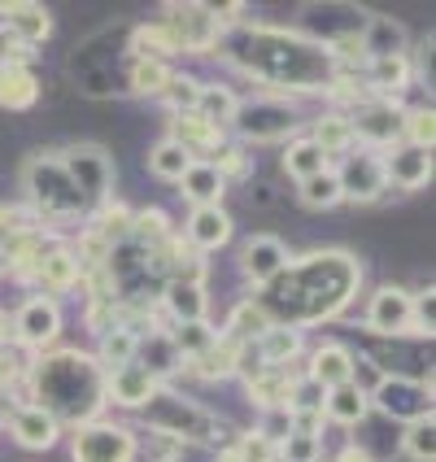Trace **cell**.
Returning <instances> with one entry per match:
<instances>
[{
  "instance_id": "obj_1",
  "label": "cell",
  "mask_w": 436,
  "mask_h": 462,
  "mask_svg": "<svg viewBox=\"0 0 436 462\" xmlns=\"http://www.w3.org/2000/svg\"><path fill=\"white\" fill-rule=\"evenodd\" d=\"M362 283V266L345 249H323V254H310L288 262L275 280L262 288L257 306L271 323L280 328H314V323H328L340 310L349 306V297L358 292Z\"/></svg>"
},
{
  "instance_id": "obj_2",
  "label": "cell",
  "mask_w": 436,
  "mask_h": 462,
  "mask_svg": "<svg viewBox=\"0 0 436 462\" xmlns=\"http://www.w3.org/2000/svg\"><path fill=\"white\" fill-rule=\"evenodd\" d=\"M218 52L262 83L292 88V92L332 88L336 79L332 52L306 40L301 31H283V26H227L218 40Z\"/></svg>"
},
{
  "instance_id": "obj_3",
  "label": "cell",
  "mask_w": 436,
  "mask_h": 462,
  "mask_svg": "<svg viewBox=\"0 0 436 462\" xmlns=\"http://www.w3.org/2000/svg\"><path fill=\"white\" fill-rule=\"evenodd\" d=\"M31 393L40 411H49L61 428H83L92 414L105 406V371L97 358L79 354V349H57L44 354L31 371Z\"/></svg>"
},
{
  "instance_id": "obj_4",
  "label": "cell",
  "mask_w": 436,
  "mask_h": 462,
  "mask_svg": "<svg viewBox=\"0 0 436 462\" xmlns=\"http://www.w3.org/2000/svg\"><path fill=\"white\" fill-rule=\"evenodd\" d=\"M23 188H26V197H31V206H35V214H44V218H66V223H75V218H88V214H92V201L75 188V180L66 175V166H61L57 153L26 157L23 162Z\"/></svg>"
},
{
  "instance_id": "obj_5",
  "label": "cell",
  "mask_w": 436,
  "mask_h": 462,
  "mask_svg": "<svg viewBox=\"0 0 436 462\" xmlns=\"http://www.w3.org/2000/svg\"><path fill=\"white\" fill-rule=\"evenodd\" d=\"M144 419L153 432H166L183 445H209V440H218V428H223L206 406H197L192 397H183L175 388H153V397L144 402Z\"/></svg>"
},
{
  "instance_id": "obj_6",
  "label": "cell",
  "mask_w": 436,
  "mask_h": 462,
  "mask_svg": "<svg viewBox=\"0 0 436 462\" xmlns=\"http://www.w3.org/2000/svg\"><path fill=\"white\" fill-rule=\"evenodd\" d=\"M105 275H109V292L118 297H153L171 283V271H166V245L162 249H144L135 240H123L114 245L109 257H105Z\"/></svg>"
},
{
  "instance_id": "obj_7",
  "label": "cell",
  "mask_w": 436,
  "mask_h": 462,
  "mask_svg": "<svg viewBox=\"0 0 436 462\" xmlns=\"http://www.w3.org/2000/svg\"><path fill=\"white\" fill-rule=\"evenodd\" d=\"M301 127L297 109L280 97H249V101H236V114H231V131L249 144H275V140H288L292 131Z\"/></svg>"
},
{
  "instance_id": "obj_8",
  "label": "cell",
  "mask_w": 436,
  "mask_h": 462,
  "mask_svg": "<svg viewBox=\"0 0 436 462\" xmlns=\"http://www.w3.org/2000/svg\"><path fill=\"white\" fill-rule=\"evenodd\" d=\"M366 402L385 414L388 423H414L432 414V380H411V375H380L366 388Z\"/></svg>"
},
{
  "instance_id": "obj_9",
  "label": "cell",
  "mask_w": 436,
  "mask_h": 462,
  "mask_svg": "<svg viewBox=\"0 0 436 462\" xmlns=\"http://www.w3.org/2000/svg\"><path fill=\"white\" fill-rule=\"evenodd\" d=\"M162 26L171 31L180 52H214L223 40V23L209 5H166Z\"/></svg>"
},
{
  "instance_id": "obj_10",
  "label": "cell",
  "mask_w": 436,
  "mask_h": 462,
  "mask_svg": "<svg viewBox=\"0 0 436 462\" xmlns=\"http://www.w3.org/2000/svg\"><path fill=\"white\" fill-rule=\"evenodd\" d=\"M402 105L388 101V97H362L345 118H349V131H354V140L362 144H376V149H393V144H402Z\"/></svg>"
},
{
  "instance_id": "obj_11",
  "label": "cell",
  "mask_w": 436,
  "mask_h": 462,
  "mask_svg": "<svg viewBox=\"0 0 436 462\" xmlns=\"http://www.w3.org/2000/svg\"><path fill=\"white\" fill-rule=\"evenodd\" d=\"M75 462H131L135 458V437L123 423H83L70 440Z\"/></svg>"
},
{
  "instance_id": "obj_12",
  "label": "cell",
  "mask_w": 436,
  "mask_h": 462,
  "mask_svg": "<svg viewBox=\"0 0 436 462\" xmlns=\"http://www.w3.org/2000/svg\"><path fill=\"white\" fill-rule=\"evenodd\" d=\"M61 157V166H66V175L75 180V188L92 201V206H101L105 197H109V183H114V162L105 157V149L97 144H75V149H66Z\"/></svg>"
},
{
  "instance_id": "obj_13",
  "label": "cell",
  "mask_w": 436,
  "mask_h": 462,
  "mask_svg": "<svg viewBox=\"0 0 436 462\" xmlns=\"http://www.w3.org/2000/svg\"><path fill=\"white\" fill-rule=\"evenodd\" d=\"M332 175H336V183H340V201H358V206L380 201L388 188L380 153H345V162L336 166Z\"/></svg>"
},
{
  "instance_id": "obj_14",
  "label": "cell",
  "mask_w": 436,
  "mask_h": 462,
  "mask_svg": "<svg viewBox=\"0 0 436 462\" xmlns=\"http://www.w3.org/2000/svg\"><path fill=\"white\" fill-rule=\"evenodd\" d=\"M57 332H61V310L44 292L26 297L23 310L14 314V336L23 340L26 349H49L52 340H57Z\"/></svg>"
},
{
  "instance_id": "obj_15",
  "label": "cell",
  "mask_w": 436,
  "mask_h": 462,
  "mask_svg": "<svg viewBox=\"0 0 436 462\" xmlns=\"http://www.w3.org/2000/svg\"><path fill=\"white\" fill-rule=\"evenodd\" d=\"M414 323V306H411V292L406 288H376V297L366 301V328L380 336H406Z\"/></svg>"
},
{
  "instance_id": "obj_16",
  "label": "cell",
  "mask_w": 436,
  "mask_h": 462,
  "mask_svg": "<svg viewBox=\"0 0 436 462\" xmlns=\"http://www.w3.org/2000/svg\"><path fill=\"white\" fill-rule=\"evenodd\" d=\"M288 262H292V257H288L280 236H249L245 249H240V275L249 283H257V288H266Z\"/></svg>"
},
{
  "instance_id": "obj_17",
  "label": "cell",
  "mask_w": 436,
  "mask_h": 462,
  "mask_svg": "<svg viewBox=\"0 0 436 462\" xmlns=\"http://www.w3.org/2000/svg\"><path fill=\"white\" fill-rule=\"evenodd\" d=\"M26 280L35 283V288H49V292H70V288L83 280V271H79V262H75V249L52 240L49 249H44V257L35 262V271H31Z\"/></svg>"
},
{
  "instance_id": "obj_18",
  "label": "cell",
  "mask_w": 436,
  "mask_h": 462,
  "mask_svg": "<svg viewBox=\"0 0 436 462\" xmlns=\"http://www.w3.org/2000/svg\"><path fill=\"white\" fill-rule=\"evenodd\" d=\"M385 162V180L397 188H423L432 180V149H414V144H393L388 153H380Z\"/></svg>"
},
{
  "instance_id": "obj_19",
  "label": "cell",
  "mask_w": 436,
  "mask_h": 462,
  "mask_svg": "<svg viewBox=\"0 0 436 462\" xmlns=\"http://www.w3.org/2000/svg\"><path fill=\"white\" fill-rule=\"evenodd\" d=\"M406 44H411L406 26L397 23V18H385V14H371L366 26H362V40H358V49H362L366 61H380V57H406Z\"/></svg>"
},
{
  "instance_id": "obj_20",
  "label": "cell",
  "mask_w": 436,
  "mask_h": 462,
  "mask_svg": "<svg viewBox=\"0 0 436 462\" xmlns=\"http://www.w3.org/2000/svg\"><path fill=\"white\" fill-rule=\"evenodd\" d=\"M9 432H14V440H18L23 449H52L57 437H61V423H57L49 411H40V406H14Z\"/></svg>"
},
{
  "instance_id": "obj_21",
  "label": "cell",
  "mask_w": 436,
  "mask_h": 462,
  "mask_svg": "<svg viewBox=\"0 0 436 462\" xmlns=\"http://www.w3.org/2000/svg\"><path fill=\"white\" fill-rule=\"evenodd\" d=\"M135 366L140 371H149V380H171L175 371L183 366L180 349H175V340H171V332H149L135 340Z\"/></svg>"
},
{
  "instance_id": "obj_22",
  "label": "cell",
  "mask_w": 436,
  "mask_h": 462,
  "mask_svg": "<svg viewBox=\"0 0 436 462\" xmlns=\"http://www.w3.org/2000/svg\"><path fill=\"white\" fill-rule=\"evenodd\" d=\"M231 240V218L223 206H201L188 214V249L197 254H214Z\"/></svg>"
},
{
  "instance_id": "obj_23",
  "label": "cell",
  "mask_w": 436,
  "mask_h": 462,
  "mask_svg": "<svg viewBox=\"0 0 436 462\" xmlns=\"http://www.w3.org/2000/svg\"><path fill=\"white\" fill-rule=\"evenodd\" d=\"M306 380H314V384L323 388H340L354 380V354L345 349V345H336V340H328V345H319L314 354H310V375Z\"/></svg>"
},
{
  "instance_id": "obj_24",
  "label": "cell",
  "mask_w": 436,
  "mask_h": 462,
  "mask_svg": "<svg viewBox=\"0 0 436 462\" xmlns=\"http://www.w3.org/2000/svg\"><path fill=\"white\" fill-rule=\"evenodd\" d=\"M166 140H175L183 153H218L223 149V127H214L206 118H197V114H171V135Z\"/></svg>"
},
{
  "instance_id": "obj_25",
  "label": "cell",
  "mask_w": 436,
  "mask_h": 462,
  "mask_svg": "<svg viewBox=\"0 0 436 462\" xmlns=\"http://www.w3.org/2000/svg\"><path fill=\"white\" fill-rule=\"evenodd\" d=\"M206 306H209V297L201 283L171 280L162 288V310L175 319V328H183V323H206Z\"/></svg>"
},
{
  "instance_id": "obj_26",
  "label": "cell",
  "mask_w": 436,
  "mask_h": 462,
  "mask_svg": "<svg viewBox=\"0 0 436 462\" xmlns=\"http://www.w3.org/2000/svg\"><path fill=\"white\" fill-rule=\"evenodd\" d=\"M371 414V402H366V388L362 384H340V388H328L323 397V419L328 423H340V428H358L362 419Z\"/></svg>"
},
{
  "instance_id": "obj_27",
  "label": "cell",
  "mask_w": 436,
  "mask_h": 462,
  "mask_svg": "<svg viewBox=\"0 0 436 462\" xmlns=\"http://www.w3.org/2000/svg\"><path fill=\"white\" fill-rule=\"evenodd\" d=\"M254 349H257V358H262V366L288 371L292 358L301 354V332H297V328H280V323H271V328L254 340Z\"/></svg>"
},
{
  "instance_id": "obj_28",
  "label": "cell",
  "mask_w": 436,
  "mask_h": 462,
  "mask_svg": "<svg viewBox=\"0 0 436 462\" xmlns=\"http://www.w3.org/2000/svg\"><path fill=\"white\" fill-rule=\"evenodd\" d=\"M153 380H149V371H140L135 362L127 366H118V371H109V380H105V397H114L118 406H144L149 397H153Z\"/></svg>"
},
{
  "instance_id": "obj_29",
  "label": "cell",
  "mask_w": 436,
  "mask_h": 462,
  "mask_svg": "<svg viewBox=\"0 0 436 462\" xmlns=\"http://www.w3.org/2000/svg\"><path fill=\"white\" fill-rule=\"evenodd\" d=\"M40 101V79L31 66H5L0 70V109H14L23 114Z\"/></svg>"
},
{
  "instance_id": "obj_30",
  "label": "cell",
  "mask_w": 436,
  "mask_h": 462,
  "mask_svg": "<svg viewBox=\"0 0 436 462\" xmlns=\"http://www.w3.org/2000/svg\"><path fill=\"white\" fill-rule=\"evenodd\" d=\"M292 375L288 371H275V366H266L262 375H254V380H245V393H249V402H254L257 411H280V406H288V393H292Z\"/></svg>"
},
{
  "instance_id": "obj_31",
  "label": "cell",
  "mask_w": 436,
  "mask_h": 462,
  "mask_svg": "<svg viewBox=\"0 0 436 462\" xmlns=\"http://www.w3.org/2000/svg\"><path fill=\"white\" fill-rule=\"evenodd\" d=\"M180 188H183V197L192 201V206L201 209V206H218V197H223V175L209 166V162H192L188 166V175L180 180Z\"/></svg>"
},
{
  "instance_id": "obj_32",
  "label": "cell",
  "mask_w": 436,
  "mask_h": 462,
  "mask_svg": "<svg viewBox=\"0 0 436 462\" xmlns=\"http://www.w3.org/2000/svg\"><path fill=\"white\" fill-rule=\"evenodd\" d=\"M127 49L131 57H140V61H171L175 57V40H171V31L162 23H149V26H135L127 35Z\"/></svg>"
},
{
  "instance_id": "obj_33",
  "label": "cell",
  "mask_w": 436,
  "mask_h": 462,
  "mask_svg": "<svg viewBox=\"0 0 436 462\" xmlns=\"http://www.w3.org/2000/svg\"><path fill=\"white\" fill-rule=\"evenodd\" d=\"M411 79H414V70H411L406 57H380V61H366V83L376 88V97H388V101H393Z\"/></svg>"
},
{
  "instance_id": "obj_34",
  "label": "cell",
  "mask_w": 436,
  "mask_h": 462,
  "mask_svg": "<svg viewBox=\"0 0 436 462\" xmlns=\"http://www.w3.org/2000/svg\"><path fill=\"white\" fill-rule=\"evenodd\" d=\"M236 101H240V97L231 92L227 83H201L192 114L206 118V123H214V127H223V123H231V114H236Z\"/></svg>"
},
{
  "instance_id": "obj_35",
  "label": "cell",
  "mask_w": 436,
  "mask_h": 462,
  "mask_svg": "<svg viewBox=\"0 0 436 462\" xmlns=\"http://www.w3.org/2000/svg\"><path fill=\"white\" fill-rule=\"evenodd\" d=\"M266 328H271V319L262 314V306H257V301H240V306L231 310L223 340H231V345H254Z\"/></svg>"
},
{
  "instance_id": "obj_36",
  "label": "cell",
  "mask_w": 436,
  "mask_h": 462,
  "mask_svg": "<svg viewBox=\"0 0 436 462\" xmlns=\"http://www.w3.org/2000/svg\"><path fill=\"white\" fill-rule=\"evenodd\" d=\"M314 149L323 157H332V153H349L354 149V131H349V118L345 114H323L319 123H314Z\"/></svg>"
},
{
  "instance_id": "obj_37",
  "label": "cell",
  "mask_w": 436,
  "mask_h": 462,
  "mask_svg": "<svg viewBox=\"0 0 436 462\" xmlns=\"http://www.w3.org/2000/svg\"><path fill=\"white\" fill-rule=\"evenodd\" d=\"M236 354H240V345H231V340H214L201 358H192L188 366H192V375H201V380H227V375H236Z\"/></svg>"
},
{
  "instance_id": "obj_38",
  "label": "cell",
  "mask_w": 436,
  "mask_h": 462,
  "mask_svg": "<svg viewBox=\"0 0 436 462\" xmlns=\"http://www.w3.org/2000/svg\"><path fill=\"white\" fill-rule=\"evenodd\" d=\"M283 171L297 183H306V180H314V175H323V171H332V166H328V157L314 149V140H292V144L283 149Z\"/></svg>"
},
{
  "instance_id": "obj_39",
  "label": "cell",
  "mask_w": 436,
  "mask_h": 462,
  "mask_svg": "<svg viewBox=\"0 0 436 462\" xmlns=\"http://www.w3.org/2000/svg\"><path fill=\"white\" fill-rule=\"evenodd\" d=\"M171 61H131V70H127V92L131 97H162V88L171 83Z\"/></svg>"
},
{
  "instance_id": "obj_40",
  "label": "cell",
  "mask_w": 436,
  "mask_h": 462,
  "mask_svg": "<svg viewBox=\"0 0 436 462\" xmlns=\"http://www.w3.org/2000/svg\"><path fill=\"white\" fill-rule=\"evenodd\" d=\"M135 340H140V332L135 328H123V323H114L109 332L101 336V366H109V371H118V366H127V362H135Z\"/></svg>"
},
{
  "instance_id": "obj_41",
  "label": "cell",
  "mask_w": 436,
  "mask_h": 462,
  "mask_svg": "<svg viewBox=\"0 0 436 462\" xmlns=\"http://www.w3.org/2000/svg\"><path fill=\"white\" fill-rule=\"evenodd\" d=\"M127 240L144 245V249H162V245L171 240V218H166V209H140V214H131Z\"/></svg>"
},
{
  "instance_id": "obj_42",
  "label": "cell",
  "mask_w": 436,
  "mask_h": 462,
  "mask_svg": "<svg viewBox=\"0 0 436 462\" xmlns=\"http://www.w3.org/2000/svg\"><path fill=\"white\" fill-rule=\"evenodd\" d=\"M402 449H406V458L414 462H436V419L432 414H423V419H414L402 428Z\"/></svg>"
},
{
  "instance_id": "obj_43",
  "label": "cell",
  "mask_w": 436,
  "mask_h": 462,
  "mask_svg": "<svg viewBox=\"0 0 436 462\" xmlns=\"http://www.w3.org/2000/svg\"><path fill=\"white\" fill-rule=\"evenodd\" d=\"M192 162H197V157H188L175 140H162L153 153H149V171H153L162 183H180L183 175H188V166H192Z\"/></svg>"
},
{
  "instance_id": "obj_44",
  "label": "cell",
  "mask_w": 436,
  "mask_h": 462,
  "mask_svg": "<svg viewBox=\"0 0 436 462\" xmlns=\"http://www.w3.org/2000/svg\"><path fill=\"white\" fill-rule=\"evenodd\" d=\"M88 231H97L105 245L114 249V245H123V240L131 236V209L118 206V201H114V206H109V201H101V209H97V218H92V227H88Z\"/></svg>"
},
{
  "instance_id": "obj_45",
  "label": "cell",
  "mask_w": 436,
  "mask_h": 462,
  "mask_svg": "<svg viewBox=\"0 0 436 462\" xmlns=\"http://www.w3.org/2000/svg\"><path fill=\"white\" fill-rule=\"evenodd\" d=\"M402 144H414V149H432L436 144V114L428 105H414L402 114Z\"/></svg>"
},
{
  "instance_id": "obj_46",
  "label": "cell",
  "mask_w": 436,
  "mask_h": 462,
  "mask_svg": "<svg viewBox=\"0 0 436 462\" xmlns=\"http://www.w3.org/2000/svg\"><path fill=\"white\" fill-rule=\"evenodd\" d=\"M171 340H175L180 358H183V362H192V358H201L209 345L218 340V332H214L209 323H183V328H175V332H171Z\"/></svg>"
},
{
  "instance_id": "obj_47",
  "label": "cell",
  "mask_w": 436,
  "mask_h": 462,
  "mask_svg": "<svg viewBox=\"0 0 436 462\" xmlns=\"http://www.w3.org/2000/svg\"><path fill=\"white\" fill-rule=\"evenodd\" d=\"M297 192H301V206L306 209H332L340 201V183H336L332 171H323V175H314V180L297 183Z\"/></svg>"
},
{
  "instance_id": "obj_48",
  "label": "cell",
  "mask_w": 436,
  "mask_h": 462,
  "mask_svg": "<svg viewBox=\"0 0 436 462\" xmlns=\"http://www.w3.org/2000/svg\"><path fill=\"white\" fill-rule=\"evenodd\" d=\"M197 92H201V83L192 75H171V83L162 88V97L157 101L166 105L171 114H192V105H197Z\"/></svg>"
},
{
  "instance_id": "obj_49",
  "label": "cell",
  "mask_w": 436,
  "mask_h": 462,
  "mask_svg": "<svg viewBox=\"0 0 436 462\" xmlns=\"http://www.w3.org/2000/svg\"><path fill=\"white\" fill-rule=\"evenodd\" d=\"M319 454H323L319 437H301V432H288V437L275 445V458L280 462H319Z\"/></svg>"
},
{
  "instance_id": "obj_50",
  "label": "cell",
  "mask_w": 436,
  "mask_h": 462,
  "mask_svg": "<svg viewBox=\"0 0 436 462\" xmlns=\"http://www.w3.org/2000/svg\"><path fill=\"white\" fill-rule=\"evenodd\" d=\"M218 175H223V183H231V180H245L249 171H254V157H249V149H236V144H223L218 149V157L209 162Z\"/></svg>"
},
{
  "instance_id": "obj_51",
  "label": "cell",
  "mask_w": 436,
  "mask_h": 462,
  "mask_svg": "<svg viewBox=\"0 0 436 462\" xmlns=\"http://www.w3.org/2000/svg\"><path fill=\"white\" fill-rule=\"evenodd\" d=\"M288 432H292V414H288V406H280V411H262V432H257V437L266 440L271 449H275Z\"/></svg>"
},
{
  "instance_id": "obj_52",
  "label": "cell",
  "mask_w": 436,
  "mask_h": 462,
  "mask_svg": "<svg viewBox=\"0 0 436 462\" xmlns=\"http://www.w3.org/2000/svg\"><path fill=\"white\" fill-rule=\"evenodd\" d=\"M411 306H414V323H411V332H414V336H428V340H432V319H436L432 288H423L419 297H411Z\"/></svg>"
},
{
  "instance_id": "obj_53",
  "label": "cell",
  "mask_w": 436,
  "mask_h": 462,
  "mask_svg": "<svg viewBox=\"0 0 436 462\" xmlns=\"http://www.w3.org/2000/svg\"><path fill=\"white\" fill-rule=\"evenodd\" d=\"M31 57H35V49L18 44V40L0 26V70H5V66H31Z\"/></svg>"
},
{
  "instance_id": "obj_54",
  "label": "cell",
  "mask_w": 436,
  "mask_h": 462,
  "mask_svg": "<svg viewBox=\"0 0 436 462\" xmlns=\"http://www.w3.org/2000/svg\"><path fill=\"white\" fill-rule=\"evenodd\" d=\"M31 218H23L18 209H9V206H0V240L9 236V231H18V227H26Z\"/></svg>"
},
{
  "instance_id": "obj_55",
  "label": "cell",
  "mask_w": 436,
  "mask_h": 462,
  "mask_svg": "<svg viewBox=\"0 0 436 462\" xmlns=\"http://www.w3.org/2000/svg\"><path fill=\"white\" fill-rule=\"evenodd\" d=\"M332 462H376V458H371V454H366L362 445H345V449H340Z\"/></svg>"
},
{
  "instance_id": "obj_56",
  "label": "cell",
  "mask_w": 436,
  "mask_h": 462,
  "mask_svg": "<svg viewBox=\"0 0 436 462\" xmlns=\"http://www.w3.org/2000/svg\"><path fill=\"white\" fill-rule=\"evenodd\" d=\"M9 336H14V319H9V314L0 310V349L9 345Z\"/></svg>"
},
{
  "instance_id": "obj_57",
  "label": "cell",
  "mask_w": 436,
  "mask_h": 462,
  "mask_svg": "<svg viewBox=\"0 0 436 462\" xmlns=\"http://www.w3.org/2000/svg\"><path fill=\"white\" fill-rule=\"evenodd\" d=\"M5 271H9V266H5V249H0V275H5Z\"/></svg>"
},
{
  "instance_id": "obj_58",
  "label": "cell",
  "mask_w": 436,
  "mask_h": 462,
  "mask_svg": "<svg viewBox=\"0 0 436 462\" xmlns=\"http://www.w3.org/2000/svg\"><path fill=\"white\" fill-rule=\"evenodd\" d=\"M262 462H280V458H275V454H271V458H262Z\"/></svg>"
}]
</instances>
